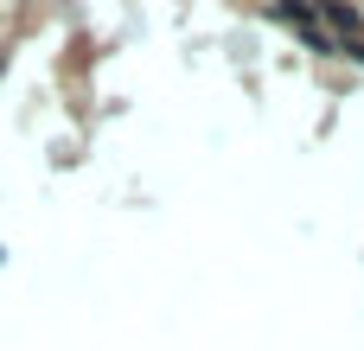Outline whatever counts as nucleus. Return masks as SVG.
I'll list each match as a JSON object with an SVG mask.
<instances>
[{"label":"nucleus","mask_w":364,"mask_h":351,"mask_svg":"<svg viewBox=\"0 0 364 351\" xmlns=\"http://www.w3.org/2000/svg\"><path fill=\"white\" fill-rule=\"evenodd\" d=\"M320 19H333L339 32H358V13H352V6H320Z\"/></svg>","instance_id":"obj_1"}]
</instances>
